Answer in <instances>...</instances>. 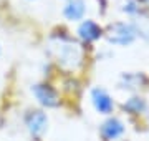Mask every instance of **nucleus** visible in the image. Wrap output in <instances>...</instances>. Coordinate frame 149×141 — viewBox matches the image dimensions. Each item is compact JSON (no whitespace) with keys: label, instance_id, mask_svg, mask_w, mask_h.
<instances>
[{"label":"nucleus","instance_id":"nucleus-1","mask_svg":"<svg viewBox=\"0 0 149 141\" xmlns=\"http://www.w3.org/2000/svg\"><path fill=\"white\" fill-rule=\"evenodd\" d=\"M52 53L56 57L60 65L68 66V68H74L80 63V50L78 45L70 43L66 40H53L50 43Z\"/></svg>","mask_w":149,"mask_h":141},{"label":"nucleus","instance_id":"nucleus-2","mask_svg":"<svg viewBox=\"0 0 149 141\" xmlns=\"http://www.w3.org/2000/svg\"><path fill=\"white\" fill-rule=\"evenodd\" d=\"M25 125H27L30 135L35 138H42L47 133L48 128V118L43 111H30L25 118Z\"/></svg>","mask_w":149,"mask_h":141},{"label":"nucleus","instance_id":"nucleus-3","mask_svg":"<svg viewBox=\"0 0 149 141\" xmlns=\"http://www.w3.org/2000/svg\"><path fill=\"white\" fill-rule=\"evenodd\" d=\"M32 93H33V96L38 100V103L43 105V106L53 108V106H56V105H58V96H56V91H55L52 87H48V85H43V83L33 85V87H32Z\"/></svg>","mask_w":149,"mask_h":141},{"label":"nucleus","instance_id":"nucleus-4","mask_svg":"<svg viewBox=\"0 0 149 141\" xmlns=\"http://www.w3.org/2000/svg\"><path fill=\"white\" fill-rule=\"evenodd\" d=\"M63 15L68 20H80L85 15V3L83 0H71L63 8Z\"/></svg>","mask_w":149,"mask_h":141},{"label":"nucleus","instance_id":"nucleus-5","mask_svg":"<svg viewBox=\"0 0 149 141\" xmlns=\"http://www.w3.org/2000/svg\"><path fill=\"white\" fill-rule=\"evenodd\" d=\"M93 103H95L96 110L101 111V113H109L113 108V101L103 90H95L93 91Z\"/></svg>","mask_w":149,"mask_h":141},{"label":"nucleus","instance_id":"nucleus-6","mask_svg":"<svg viewBox=\"0 0 149 141\" xmlns=\"http://www.w3.org/2000/svg\"><path fill=\"white\" fill-rule=\"evenodd\" d=\"M78 33H80L81 38H85V40L91 42V40H96V38L100 37L101 30H100V27H98L96 23H93V22H85V23L80 27Z\"/></svg>","mask_w":149,"mask_h":141},{"label":"nucleus","instance_id":"nucleus-7","mask_svg":"<svg viewBox=\"0 0 149 141\" xmlns=\"http://www.w3.org/2000/svg\"><path fill=\"white\" fill-rule=\"evenodd\" d=\"M123 133V125L118 121V119H109L108 123H104L103 126V135L106 138H118V136Z\"/></svg>","mask_w":149,"mask_h":141},{"label":"nucleus","instance_id":"nucleus-8","mask_svg":"<svg viewBox=\"0 0 149 141\" xmlns=\"http://www.w3.org/2000/svg\"><path fill=\"white\" fill-rule=\"evenodd\" d=\"M119 30L114 32V35H111V42H116V43H129L133 40V33L128 27L124 25H119Z\"/></svg>","mask_w":149,"mask_h":141},{"label":"nucleus","instance_id":"nucleus-9","mask_svg":"<svg viewBox=\"0 0 149 141\" xmlns=\"http://www.w3.org/2000/svg\"><path fill=\"white\" fill-rule=\"evenodd\" d=\"M0 53H2V48H0Z\"/></svg>","mask_w":149,"mask_h":141}]
</instances>
